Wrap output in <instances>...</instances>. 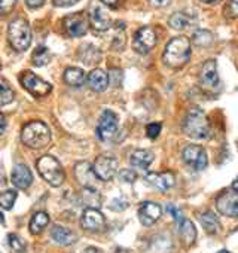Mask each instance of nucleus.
Wrapping results in <instances>:
<instances>
[{
    "label": "nucleus",
    "instance_id": "2",
    "mask_svg": "<svg viewBox=\"0 0 238 253\" xmlns=\"http://www.w3.org/2000/svg\"><path fill=\"white\" fill-rule=\"evenodd\" d=\"M51 130L49 126L40 121H35L27 124L21 131V140L27 148L32 149H43L51 143Z\"/></svg>",
    "mask_w": 238,
    "mask_h": 253
},
{
    "label": "nucleus",
    "instance_id": "20",
    "mask_svg": "<svg viewBox=\"0 0 238 253\" xmlns=\"http://www.w3.org/2000/svg\"><path fill=\"white\" fill-rule=\"evenodd\" d=\"M88 85L92 91L95 92H103L109 86V76L104 70L101 69H94L88 75Z\"/></svg>",
    "mask_w": 238,
    "mask_h": 253
},
{
    "label": "nucleus",
    "instance_id": "41",
    "mask_svg": "<svg viewBox=\"0 0 238 253\" xmlns=\"http://www.w3.org/2000/svg\"><path fill=\"white\" fill-rule=\"evenodd\" d=\"M167 210H168V211L171 213V216L174 217V220H176L177 223H179V222H180V220L183 219V217H182V213H180V210H179L177 207H174V206L168 204V206H167Z\"/></svg>",
    "mask_w": 238,
    "mask_h": 253
},
{
    "label": "nucleus",
    "instance_id": "29",
    "mask_svg": "<svg viewBox=\"0 0 238 253\" xmlns=\"http://www.w3.org/2000/svg\"><path fill=\"white\" fill-rule=\"evenodd\" d=\"M15 94L12 91V88L9 86V84L3 79L0 78V106H6L9 103H12Z\"/></svg>",
    "mask_w": 238,
    "mask_h": 253
},
{
    "label": "nucleus",
    "instance_id": "40",
    "mask_svg": "<svg viewBox=\"0 0 238 253\" xmlns=\"http://www.w3.org/2000/svg\"><path fill=\"white\" fill-rule=\"evenodd\" d=\"M128 207V203L122 198H116L110 203V209L115 210V211H122Z\"/></svg>",
    "mask_w": 238,
    "mask_h": 253
},
{
    "label": "nucleus",
    "instance_id": "8",
    "mask_svg": "<svg viewBox=\"0 0 238 253\" xmlns=\"http://www.w3.org/2000/svg\"><path fill=\"white\" fill-rule=\"evenodd\" d=\"M118 133V116L112 110H104L98 119L97 137L103 142L110 140Z\"/></svg>",
    "mask_w": 238,
    "mask_h": 253
},
{
    "label": "nucleus",
    "instance_id": "26",
    "mask_svg": "<svg viewBox=\"0 0 238 253\" xmlns=\"http://www.w3.org/2000/svg\"><path fill=\"white\" fill-rule=\"evenodd\" d=\"M48 223H49V216L45 211H38L33 214V217L30 220V225H29L30 232L33 235H38L48 226Z\"/></svg>",
    "mask_w": 238,
    "mask_h": 253
},
{
    "label": "nucleus",
    "instance_id": "38",
    "mask_svg": "<svg viewBox=\"0 0 238 253\" xmlns=\"http://www.w3.org/2000/svg\"><path fill=\"white\" fill-rule=\"evenodd\" d=\"M161 130H162V125L159 122H152L146 126V134L149 139H157L159 136Z\"/></svg>",
    "mask_w": 238,
    "mask_h": 253
},
{
    "label": "nucleus",
    "instance_id": "37",
    "mask_svg": "<svg viewBox=\"0 0 238 253\" xmlns=\"http://www.w3.org/2000/svg\"><path fill=\"white\" fill-rule=\"evenodd\" d=\"M17 0H0V15H8L14 11Z\"/></svg>",
    "mask_w": 238,
    "mask_h": 253
},
{
    "label": "nucleus",
    "instance_id": "15",
    "mask_svg": "<svg viewBox=\"0 0 238 253\" xmlns=\"http://www.w3.org/2000/svg\"><path fill=\"white\" fill-rule=\"evenodd\" d=\"M137 214H139V219H140L142 225L151 226V225H154L155 222H158V219H159L161 214H162V209H161V206L157 204V203L146 201V203H143V204L139 207Z\"/></svg>",
    "mask_w": 238,
    "mask_h": 253
},
{
    "label": "nucleus",
    "instance_id": "31",
    "mask_svg": "<svg viewBox=\"0 0 238 253\" xmlns=\"http://www.w3.org/2000/svg\"><path fill=\"white\" fill-rule=\"evenodd\" d=\"M82 198H83V203L86 204V207H92V209L100 207L101 198H100V194L97 192V189H86V188H83Z\"/></svg>",
    "mask_w": 238,
    "mask_h": 253
},
{
    "label": "nucleus",
    "instance_id": "49",
    "mask_svg": "<svg viewBox=\"0 0 238 253\" xmlns=\"http://www.w3.org/2000/svg\"><path fill=\"white\" fill-rule=\"evenodd\" d=\"M202 3H208V5H211V3H217V2H220V0H201Z\"/></svg>",
    "mask_w": 238,
    "mask_h": 253
},
{
    "label": "nucleus",
    "instance_id": "18",
    "mask_svg": "<svg viewBox=\"0 0 238 253\" xmlns=\"http://www.w3.org/2000/svg\"><path fill=\"white\" fill-rule=\"evenodd\" d=\"M11 180L15 188L18 189H27L33 183V174L30 169L24 164H17L12 170Z\"/></svg>",
    "mask_w": 238,
    "mask_h": 253
},
{
    "label": "nucleus",
    "instance_id": "51",
    "mask_svg": "<svg viewBox=\"0 0 238 253\" xmlns=\"http://www.w3.org/2000/svg\"><path fill=\"white\" fill-rule=\"evenodd\" d=\"M217 253H229L228 250H220V252H217Z\"/></svg>",
    "mask_w": 238,
    "mask_h": 253
},
{
    "label": "nucleus",
    "instance_id": "28",
    "mask_svg": "<svg viewBox=\"0 0 238 253\" xmlns=\"http://www.w3.org/2000/svg\"><path fill=\"white\" fill-rule=\"evenodd\" d=\"M51 61V52L46 46H38L32 55V63L36 66V67H42V66H46L48 63Z\"/></svg>",
    "mask_w": 238,
    "mask_h": 253
},
{
    "label": "nucleus",
    "instance_id": "14",
    "mask_svg": "<svg viewBox=\"0 0 238 253\" xmlns=\"http://www.w3.org/2000/svg\"><path fill=\"white\" fill-rule=\"evenodd\" d=\"M216 207L220 214L228 217H238V194L234 192H223L216 200Z\"/></svg>",
    "mask_w": 238,
    "mask_h": 253
},
{
    "label": "nucleus",
    "instance_id": "17",
    "mask_svg": "<svg viewBox=\"0 0 238 253\" xmlns=\"http://www.w3.org/2000/svg\"><path fill=\"white\" fill-rule=\"evenodd\" d=\"M199 81L204 88H214L219 84V75H217V66L214 60H207L199 73Z\"/></svg>",
    "mask_w": 238,
    "mask_h": 253
},
{
    "label": "nucleus",
    "instance_id": "13",
    "mask_svg": "<svg viewBox=\"0 0 238 253\" xmlns=\"http://www.w3.org/2000/svg\"><path fill=\"white\" fill-rule=\"evenodd\" d=\"M75 177L76 180L86 189H97V182L98 177L94 173V169L91 167L89 163L80 161L75 166Z\"/></svg>",
    "mask_w": 238,
    "mask_h": 253
},
{
    "label": "nucleus",
    "instance_id": "46",
    "mask_svg": "<svg viewBox=\"0 0 238 253\" xmlns=\"http://www.w3.org/2000/svg\"><path fill=\"white\" fill-rule=\"evenodd\" d=\"M155 6H167L170 3V0H151Z\"/></svg>",
    "mask_w": 238,
    "mask_h": 253
},
{
    "label": "nucleus",
    "instance_id": "33",
    "mask_svg": "<svg viewBox=\"0 0 238 253\" xmlns=\"http://www.w3.org/2000/svg\"><path fill=\"white\" fill-rule=\"evenodd\" d=\"M83 49L86 51V52H80V58H82L83 63H86V64H95L97 61H100V51L95 46L85 45Z\"/></svg>",
    "mask_w": 238,
    "mask_h": 253
},
{
    "label": "nucleus",
    "instance_id": "47",
    "mask_svg": "<svg viewBox=\"0 0 238 253\" xmlns=\"http://www.w3.org/2000/svg\"><path fill=\"white\" fill-rule=\"evenodd\" d=\"M83 253H103V250H100L97 247H88V249H85Z\"/></svg>",
    "mask_w": 238,
    "mask_h": 253
},
{
    "label": "nucleus",
    "instance_id": "23",
    "mask_svg": "<svg viewBox=\"0 0 238 253\" xmlns=\"http://www.w3.org/2000/svg\"><path fill=\"white\" fill-rule=\"evenodd\" d=\"M152 161H154V152L148 149H137L130 157L131 166L136 169H142V170H146L152 164Z\"/></svg>",
    "mask_w": 238,
    "mask_h": 253
},
{
    "label": "nucleus",
    "instance_id": "43",
    "mask_svg": "<svg viewBox=\"0 0 238 253\" xmlns=\"http://www.w3.org/2000/svg\"><path fill=\"white\" fill-rule=\"evenodd\" d=\"M45 0H26V5L30 8V9H38L40 6H43Z\"/></svg>",
    "mask_w": 238,
    "mask_h": 253
},
{
    "label": "nucleus",
    "instance_id": "39",
    "mask_svg": "<svg viewBox=\"0 0 238 253\" xmlns=\"http://www.w3.org/2000/svg\"><path fill=\"white\" fill-rule=\"evenodd\" d=\"M119 179L125 183H133L137 179V174L133 170H122V171H119Z\"/></svg>",
    "mask_w": 238,
    "mask_h": 253
},
{
    "label": "nucleus",
    "instance_id": "6",
    "mask_svg": "<svg viewBox=\"0 0 238 253\" xmlns=\"http://www.w3.org/2000/svg\"><path fill=\"white\" fill-rule=\"evenodd\" d=\"M89 27V17L85 12L70 14L63 20L64 32L72 38H82L86 35Z\"/></svg>",
    "mask_w": 238,
    "mask_h": 253
},
{
    "label": "nucleus",
    "instance_id": "21",
    "mask_svg": "<svg viewBox=\"0 0 238 253\" xmlns=\"http://www.w3.org/2000/svg\"><path fill=\"white\" fill-rule=\"evenodd\" d=\"M51 238L57 244H61V246H70V244H73L76 241L75 232L72 229H69V228L60 226V225L52 226V229H51Z\"/></svg>",
    "mask_w": 238,
    "mask_h": 253
},
{
    "label": "nucleus",
    "instance_id": "19",
    "mask_svg": "<svg viewBox=\"0 0 238 253\" xmlns=\"http://www.w3.org/2000/svg\"><path fill=\"white\" fill-rule=\"evenodd\" d=\"M89 24L92 26V29L95 32H106L110 29L112 21L110 17L107 15V12L100 8V6H94L91 14H89Z\"/></svg>",
    "mask_w": 238,
    "mask_h": 253
},
{
    "label": "nucleus",
    "instance_id": "32",
    "mask_svg": "<svg viewBox=\"0 0 238 253\" xmlns=\"http://www.w3.org/2000/svg\"><path fill=\"white\" fill-rule=\"evenodd\" d=\"M18 192L14 189H8L5 192H0V207H3L5 210H11L17 201Z\"/></svg>",
    "mask_w": 238,
    "mask_h": 253
},
{
    "label": "nucleus",
    "instance_id": "50",
    "mask_svg": "<svg viewBox=\"0 0 238 253\" xmlns=\"http://www.w3.org/2000/svg\"><path fill=\"white\" fill-rule=\"evenodd\" d=\"M0 222L5 223V216H3V213H2V211H0Z\"/></svg>",
    "mask_w": 238,
    "mask_h": 253
},
{
    "label": "nucleus",
    "instance_id": "24",
    "mask_svg": "<svg viewBox=\"0 0 238 253\" xmlns=\"http://www.w3.org/2000/svg\"><path fill=\"white\" fill-rule=\"evenodd\" d=\"M199 222H201L202 228L205 229V232L210 234V235H216L222 229L220 220H219V217L213 211H204V213H201L199 214Z\"/></svg>",
    "mask_w": 238,
    "mask_h": 253
},
{
    "label": "nucleus",
    "instance_id": "35",
    "mask_svg": "<svg viewBox=\"0 0 238 253\" xmlns=\"http://www.w3.org/2000/svg\"><path fill=\"white\" fill-rule=\"evenodd\" d=\"M125 45V33H124V24L118 23L115 29V38H113V48L122 49Z\"/></svg>",
    "mask_w": 238,
    "mask_h": 253
},
{
    "label": "nucleus",
    "instance_id": "44",
    "mask_svg": "<svg viewBox=\"0 0 238 253\" xmlns=\"http://www.w3.org/2000/svg\"><path fill=\"white\" fill-rule=\"evenodd\" d=\"M121 2H122V0H101V3H104L109 8H118Z\"/></svg>",
    "mask_w": 238,
    "mask_h": 253
},
{
    "label": "nucleus",
    "instance_id": "5",
    "mask_svg": "<svg viewBox=\"0 0 238 253\" xmlns=\"http://www.w3.org/2000/svg\"><path fill=\"white\" fill-rule=\"evenodd\" d=\"M183 131L191 139H207L210 125L201 110H191L183 121Z\"/></svg>",
    "mask_w": 238,
    "mask_h": 253
},
{
    "label": "nucleus",
    "instance_id": "30",
    "mask_svg": "<svg viewBox=\"0 0 238 253\" xmlns=\"http://www.w3.org/2000/svg\"><path fill=\"white\" fill-rule=\"evenodd\" d=\"M192 41L197 46L207 48L213 43V35L208 30H197L192 36Z\"/></svg>",
    "mask_w": 238,
    "mask_h": 253
},
{
    "label": "nucleus",
    "instance_id": "4",
    "mask_svg": "<svg viewBox=\"0 0 238 253\" xmlns=\"http://www.w3.org/2000/svg\"><path fill=\"white\" fill-rule=\"evenodd\" d=\"M38 171L39 174L54 188H58L63 185L66 174L63 170V166L60 164V161L51 155H43L42 158H39L38 164Z\"/></svg>",
    "mask_w": 238,
    "mask_h": 253
},
{
    "label": "nucleus",
    "instance_id": "45",
    "mask_svg": "<svg viewBox=\"0 0 238 253\" xmlns=\"http://www.w3.org/2000/svg\"><path fill=\"white\" fill-rule=\"evenodd\" d=\"M5 128H6V119H5L3 113H2V112H0V136H2V134H3Z\"/></svg>",
    "mask_w": 238,
    "mask_h": 253
},
{
    "label": "nucleus",
    "instance_id": "36",
    "mask_svg": "<svg viewBox=\"0 0 238 253\" xmlns=\"http://www.w3.org/2000/svg\"><path fill=\"white\" fill-rule=\"evenodd\" d=\"M223 15L228 20H234L238 17V0H228V3L225 5Z\"/></svg>",
    "mask_w": 238,
    "mask_h": 253
},
{
    "label": "nucleus",
    "instance_id": "42",
    "mask_svg": "<svg viewBox=\"0 0 238 253\" xmlns=\"http://www.w3.org/2000/svg\"><path fill=\"white\" fill-rule=\"evenodd\" d=\"M52 2L58 8H67V6H73L75 3L79 2V0H52Z\"/></svg>",
    "mask_w": 238,
    "mask_h": 253
},
{
    "label": "nucleus",
    "instance_id": "9",
    "mask_svg": "<svg viewBox=\"0 0 238 253\" xmlns=\"http://www.w3.org/2000/svg\"><path fill=\"white\" fill-rule=\"evenodd\" d=\"M182 158H183L185 164H188L191 169H194L197 171L204 170L207 167V163H208L205 151L198 145L186 146L182 152Z\"/></svg>",
    "mask_w": 238,
    "mask_h": 253
},
{
    "label": "nucleus",
    "instance_id": "27",
    "mask_svg": "<svg viewBox=\"0 0 238 253\" xmlns=\"http://www.w3.org/2000/svg\"><path fill=\"white\" fill-rule=\"evenodd\" d=\"M192 24V17H189L186 12H174L168 18V26L174 30H185Z\"/></svg>",
    "mask_w": 238,
    "mask_h": 253
},
{
    "label": "nucleus",
    "instance_id": "48",
    "mask_svg": "<svg viewBox=\"0 0 238 253\" xmlns=\"http://www.w3.org/2000/svg\"><path fill=\"white\" fill-rule=\"evenodd\" d=\"M232 189H234V191H235V192L238 194V177H237V179L234 180V183H232Z\"/></svg>",
    "mask_w": 238,
    "mask_h": 253
},
{
    "label": "nucleus",
    "instance_id": "7",
    "mask_svg": "<svg viewBox=\"0 0 238 253\" xmlns=\"http://www.w3.org/2000/svg\"><path fill=\"white\" fill-rule=\"evenodd\" d=\"M21 85L35 97H45L52 91V85L35 75L33 72H23L20 76Z\"/></svg>",
    "mask_w": 238,
    "mask_h": 253
},
{
    "label": "nucleus",
    "instance_id": "11",
    "mask_svg": "<svg viewBox=\"0 0 238 253\" xmlns=\"http://www.w3.org/2000/svg\"><path fill=\"white\" fill-rule=\"evenodd\" d=\"M80 226L89 232H101L106 228V217L98 209L86 207L80 216Z\"/></svg>",
    "mask_w": 238,
    "mask_h": 253
},
{
    "label": "nucleus",
    "instance_id": "10",
    "mask_svg": "<svg viewBox=\"0 0 238 253\" xmlns=\"http://www.w3.org/2000/svg\"><path fill=\"white\" fill-rule=\"evenodd\" d=\"M157 45V33L152 27H142L134 35L133 48L139 54H148Z\"/></svg>",
    "mask_w": 238,
    "mask_h": 253
},
{
    "label": "nucleus",
    "instance_id": "1",
    "mask_svg": "<svg viewBox=\"0 0 238 253\" xmlns=\"http://www.w3.org/2000/svg\"><path fill=\"white\" fill-rule=\"evenodd\" d=\"M191 58V41L185 36L173 38L164 51L162 61L165 66L171 69H180L183 67Z\"/></svg>",
    "mask_w": 238,
    "mask_h": 253
},
{
    "label": "nucleus",
    "instance_id": "22",
    "mask_svg": "<svg viewBox=\"0 0 238 253\" xmlns=\"http://www.w3.org/2000/svg\"><path fill=\"white\" fill-rule=\"evenodd\" d=\"M179 234H180V238L183 241L185 246H192L197 240V228L195 225L189 220V219H182L179 223Z\"/></svg>",
    "mask_w": 238,
    "mask_h": 253
},
{
    "label": "nucleus",
    "instance_id": "25",
    "mask_svg": "<svg viewBox=\"0 0 238 253\" xmlns=\"http://www.w3.org/2000/svg\"><path fill=\"white\" fill-rule=\"evenodd\" d=\"M64 81L70 86H82L85 84V73L79 67H69L64 72Z\"/></svg>",
    "mask_w": 238,
    "mask_h": 253
},
{
    "label": "nucleus",
    "instance_id": "16",
    "mask_svg": "<svg viewBox=\"0 0 238 253\" xmlns=\"http://www.w3.org/2000/svg\"><path fill=\"white\" fill-rule=\"evenodd\" d=\"M145 180H146L151 186L157 188L158 191L165 192V191H168L170 188L174 186L176 177H174V174H173L171 171H164V173H148L146 177H145Z\"/></svg>",
    "mask_w": 238,
    "mask_h": 253
},
{
    "label": "nucleus",
    "instance_id": "34",
    "mask_svg": "<svg viewBox=\"0 0 238 253\" xmlns=\"http://www.w3.org/2000/svg\"><path fill=\"white\" fill-rule=\"evenodd\" d=\"M8 244L11 247V250L14 253H24L26 252V241L20 237V235H15V234H9L8 237Z\"/></svg>",
    "mask_w": 238,
    "mask_h": 253
},
{
    "label": "nucleus",
    "instance_id": "12",
    "mask_svg": "<svg viewBox=\"0 0 238 253\" xmlns=\"http://www.w3.org/2000/svg\"><path fill=\"white\" fill-rule=\"evenodd\" d=\"M94 173L95 176L103 180V182H107V180H112L118 171V161L113 158V157H109V155H100L97 157L94 166Z\"/></svg>",
    "mask_w": 238,
    "mask_h": 253
},
{
    "label": "nucleus",
    "instance_id": "3",
    "mask_svg": "<svg viewBox=\"0 0 238 253\" xmlns=\"http://www.w3.org/2000/svg\"><path fill=\"white\" fill-rule=\"evenodd\" d=\"M8 41H9L11 46L18 52H24L29 49V46L32 43V29H30V24L27 23V20L18 17L9 23Z\"/></svg>",
    "mask_w": 238,
    "mask_h": 253
}]
</instances>
